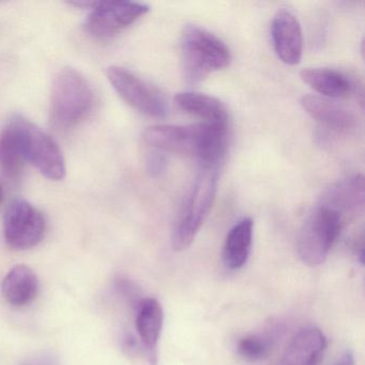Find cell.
I'll return each instance as SVG.
<instances>
[{
  "instance_id": "1",
  "label": "cell",
  "mask_w": 365,
  "mask_h": 365,
  "mask_svg": "<svg viewBox=\"0 0 365 365\" xmlns=\"http://www.w3.org/2000/svg\"><path fill=\"white\" fill-rule=\"evenodd\" d=\"M143 138L149 147L160 153L194 158L200 161V166L220 168L225 157L227 125H157L147 128Z\"/></svg>"
},
{
  "instance_id": "2",
  "label": "cell",
  "mask_w": 365,
  "mask_h": 365,
  "mask_svg": "<svg viewBox=\"0 0 365 365\" xmlns=\"http://www.w3.org/2000/svg\"><path fill=\"white\" fill-rule=\"evenodd\" d=\"M180 48L183 78L190 85L198 84L210 74L225 69L232 61L225 42L195 25L183 29Z\"/></svg>"
},
{
  "instance_id": "3",
  "label": "cell",
  "mask_w": 365,
  "mask_h": 365,
  "mask_svg": "<svg viewBox=\"0 0 365 365\" xmlns=\"http://www.w3.org/2000/svg\"><path fill=\"white\" fill-rule=\"evenodd\" d=\"M93 101L88 80L74 68H63L53 82L51 123L59 131L72 129L91 114Z\"/></svg>"
},
{
  "instance_id": "4",
  "label": "cell",
  "mask_w": 365,
  "mask_h": 365,
  "mask_svg": "<svg viewBox=\"0 0 365 365\" xmlns=\"http://www.w3.org/2000/svg\"><path fill=\"white\" fill-rule=\"evenodd\" d=\"M219 168L200 166V173L173 228L172 247L175 251L187 249L208 217L217 194Z\"/></svg>"
},
{
  "instance_id": "5",
  "label": "cell",
  "mask_w": 365,
  "mask_h": 365,
  "mask_svg": "<svg viewBox=\"0 0 365 365\" xmlns=\"http://www.w3.org/2000/svg\"><path fill=\"white\" fill-rule=\"evenodd\" d=\"M345 223L337 213L318 204L305 217L298 236V254L309 267L322 264L328 257Z\"/></svg>"
},
{
  "instance_id": "6",
  "label": "cell",
  "mask_w": 365,
  "mask_h": 365,
  "mask_svg": "<svg viewBox=\"0 0 365 365\" xmlns=\"http://www.w3.org/2000/svg\"><path fill=\"white\" fill-rule=\"evenodd\" d=\"M9 123L18 135L25 161L33 164L46 178L63 180L66 162L54 138L24 117H14Z\"/></svg>"
},
{
  "instance_id": "7",
  "label": "cell",
  "mask_w": 365,
  "mask_h": 365,
  "mask_svg": "<svg viewBox=\"0 0 365 365\" xmlns=\"http://www.w3.org/2000/svg\"><path fill=\"white\" fill-rule=\"evenodd\" d=\"M46 230L43 213L31 202L18 198L8 206L4 217V235L10 249H33L43 240Z\"/></svg>"
},
{
  "instance_id": "8",
  "label": "cell",
  "mask_w": 365,
  "mask_h": 365,
  "mask_svg": "<svg viewBox=\"0 0 365 365\" xmlns=\"http://www.w3.org/2000/svg\"><path fill=\"white\" fill-rule=\"evenodd\" d=\"M106 76L121 99L138 112L155 118H164L168 114L161 93L129 70L114 66L106 70Z\"/></svg>"
},
{
  "instance_id": "9",
  "label": "cell",
  "mask_w": 365,
  "mask_h": 365,
  "mask_svg": "<svg viewBox=\"0 0 365 365\" xmlns=\"http://www.w3.org/2000/svg\"><path fill=\"white\" fill-rule=\"evenodd\" d=\"M149 10L146 4L133 1H93L85 29L93 37L106 39L133 24Z\"/></svg>"
},
{
  "instance_id": "10",
  "label": "cell",
  "mask_w": 365,
  "mask_h": 365,
  "mask_svg": "<svg viewBox=\"0 0 365 365\" xmlns=\"http://www.w3.org/2000/svg\"><path fill=\"white\" fill-rule=\"evenodd\" d=\"M364 187L362 175L346 177L333 183L322 193L319 204L337 213L346 224L363 212Z\"/></svg>"
},
{
  "instance_id": "11",
  "label": "cell",
  "mask_w": 365,
  "mask_h": 365,
  "mask_svg": "<svg viewBox=\"0 0 365 365\" xmlns=\"http://www.w3.org/2000/svg\"><path fill=\"white\" fill-rule=\"evenodd\" d=\"M275 54L288 66L298 65L302 58L303 36L300 23L289 10H279L271 24Z\"/></svg>"
},
{
  "instance_id": "12",
  "label": "cell",
  "mask_w": 365,
  "mask_h": 365,
  "mask_svg": "<svg viewBox=\"0 0 365 365\" xmlns=\"http://www.w3.org/2000/svg\"><path fill=\"white\" fill-rule=\"evenodd\" d=\"M136 330L151 365L158 363V346L164 322L161 303L155 298L140 299L136 304Z\"/></svg>"
},
{
  "instance_id": "13",
  "label": "cell",
  "mask_w": 365,
  "mask_h": 365,
  "mask_svg": "<svg viewBox=\"0 0 365 365\" xmlns=\"http://www.w3.org/2000/svg\"><path fill=\"white\" fill-rule=\"evenodd\" d=\"M327 348V339L320 329H300L290 339L277 365H319Z\"/></svg>"
},
{
  "instance_id": "14",
  "label": "cell",
  "mask_w": 365,
  "mask_h": 365,
  "mask_svg": "<svg viewBox=\"0 0 365 365\" xmlns=\"http://www.w3.org/2000/svg\"><path fill=\"white\" fill-rule=\"evenodd\" d=\"M301 106L324 129L341 133L356 127V118L354 113L332 99L319 96H304L301 99Z\"/></svg>"
},
{
  "instance_id": "15",
  "label": "cell",
  "mask_w": 365,
  "mask_h": 365,
  "mask_svg": "<svg viewBox=\"0 0 365 365\" xmlns=\"http://www.w3.org/2000/svg\"><path fill=\"white\" fill-rule=\"evenodd\" d=\"M39 287L35 271L26 264H16L4 279L1 292L9 304L22 307L37 298Z\"/></svg>"
},
{
  "instance_id": "16",
  "label": "cell",
  "mask_w": 365,
  "mask_h": 365,
  "mask_svg": "<svg viewBox=\"0 0 365 365\" xmlns=\"http://www.w3.org/2000/svg\"><path fill=\"white\" fill-rule=\"evenodd\" d=\"M253 226L252 219L245 217L228 232L222 256L224 264L230 270H239L249 260L253 245Z\"/></svg>"
},
{
  "instance_id": "17",
  "label": "cell",
  "mask_w": 365,
  "mask_h": 365,
  "mask_svg": "<svg viewBox=\"0 0 365 365\" xmlns=\"http://www.w3.org/2000/svg\"><path fill=\"white\" fill-rule=\"evenodd\" d=\"M305 84L328 99L345 97L354 91V83L343 72L328 68H307L300 73Z\"/></svg>"
},
{
  "instance_id": "18",
  "label": "cell",
  "mask_w": 365,
  "mask_h": 365,
  "mask_svg": "<svg viewBox=\"0 0 365 365\" xmlns=\"http://www.w3.org/2000/svg\"><path fill=\"white\" fill-rule=\"evenodd\" d=\"M174 101L181 110L202 119L204 123H228V113L225 106L212 96L185 91L177 93Z\"/></svg>"
},
{
  "instance_id": "19",
  "label": "cell",
  "mask_w": 365,
  "mask_h": 365,
  "mask_svg": "<svg viewBox=\"0 0 365 365\" xmlns=\"http://www.w3.org/2000/svg\"><path fill=\"white\" fill-rule=\"evenodd\" d=\"M25 159L18 135L8 123L0 133V170L9 178H16L22 172Z\"/></svg>"
},
{
  "instance_id": "20",
  "label": "cell",
  "mask_w": 365,
  "mask_h": 365,
  "mask_svg": "<svg viewBox=\"0 0 365 365\" xmlns=\"http://www.w3.org/2000/svg\"><path fill=\"white\" fill-rule=\"evenodd\" d=\"M271 349L270 337L252 334L242 337L237 345L239 356L250 362H258L268 356Z\"/></svg>"
},
{
  "instance_id": "21",
  "label": "cell",
  "mask_w": 365,
  "mask_h": 365,
  "mask_svg": "<svg viewBox=\"0 0 365 365\" xmlns=\"http://www.w3.org/2000/svg\"><path fill=\"white\" fill-rule=\"evenodd\" d=\"M147 168H148V172L153 177L160 176L162 173H164L166 168V160L163 153L157 150L149 153L148 159H147Z\"/></svg>"
},
{
  "instance_id": "22",
  "label": "cell",
  "mask_w": 365,
  "mask_h": 365,
  "mask_svg": "<svg viewBox=\"0 0 365 365\" xmlns=\"http://www.w3.org/2000/svg\"><path fill=\"white\" fill-rule=\"evenodd\" d=\"M25 365H57V361L55 360L54 356L50 354H44V356H38V358L33 359Z\"/></svg>"
},
{
  "instance_id": "23",
  "label": "cell",
  "mask_w": 365,
  "mask_h": 365,
  "mask_svg": "<svg viewBox=\"0 0 365 365\" xmlns=\"http://www.w3.org/2000/svg\"><path fill=\"white\" fill-rule=\"evenodd\" d=\"M332 365H354V356L351 351H346Z\"/></svg>"
},
{
  "instance_id": "24",
  "label": "cell",
  "mask_w": 365,
  "mask_h": 365,
  "mask_svg": "<svg viewBox=\"0 0 365 365\" xmlns=\"http://www.w3.org/2000/svg\"><path fill=\"white\" fill-rule=\"evenodd\" d=\"M4 200V190L1 185H0V202H3Z\"/></svg>"
}]
</instances>
